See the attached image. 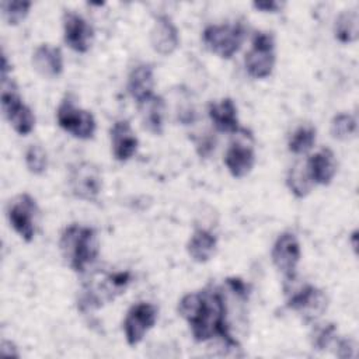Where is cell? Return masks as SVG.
<instances>
[{"instance_id": "obj_1", "label": "cell", "mask_w": 359, "mask_h": 359, "mask_svg": "<svg viewBox=\"0 0 359 359\" xmlns=\"http://www.w3.org/2000/svg\"><path fill=\"white\" fill-rule=\"evenodd\" d=\"M178 313L189 324L196 342H208L213 338L233 339L227 321V302L220 287L184 294L178 302Z\"/></svg>"}, {"instance_id": "obj_2", "label": "cell", "mask_w": 359, "mask_h": 359, "mask_svg": "<svg viewBox=\"0 0 359 359\" xmlns=\"http://www.w3.org/2000/svg\"><path fill=\"white\" fill-rule=\"evenodd\" d=\"M59 248L72 271L86 273L100 255V238L93 227L72 223L63 229Z\"/></svg>"}, {"instance_id": "obj_3", "label": "cell", "mask_w": 359, "mask_h": 359, "mask_svg": "<svg viewBox=\"0 0 359 359\" xmlns=\"http://www.w3.org/2000/svg\"><path fill=\"white\" fill-rule=\"evenodd\" d=\"M130 280L132 275L129 271L93 275L81 289L77 299V309L81 313H91L93 310L102 307L105 303L112 302L116 296L125 293Z\"/></svg>"}, {"instance_id": "obj_4", "label": "cell", "mask_w": 359, "mask_h": 359, "mask_svg": "<svg viewBox=\"0 0 359 359\" xmlns=\"http://www.w3.org/2000/svg\"><path fill=\"white\" fill-rule=\"evenodd\" d=\"M296 278L283 280L286 306L297 313L304 323H316L327 310L328 299L325 293L314 285H294Z\"/></svg>"}, {"instance_id": "obj_5", "label": "cell", "mask_w": 359, "mask_h": 359, "mask_svg": "<svg viewBox=\"0 0 359 359\" xmlns=\"http://www.w3.org/2000/svg\"><path fill=\"white\" fill-rule=\"evenodd\" d=\"M247 29L243 22L210 24L202 31V41L209 52L222 57L231 59L243 46Z\"/></svg>"}, {"instance_id": "obj_6", "label": "cell", "mask_w": 359, "mask_h": 359, "mask_svg": "<svg viewBox=\"0 0 359 359\" xmlns=\"http://www.w3.org/2000/svg\"><path fill=\"white\" fill-rule=\"evenodd\" d=\"M1 111L18 135L27 136L34 130L35 115L32 109L22 102L17 86L10 76L1 77Z\"/></svg>"}, {"instance_id": "obj_7", "label": "cell", "mask_w": 359, "mask_h": 359, "mask_svg": "<svg viewBox=\"0 0 359 359\" xmlns=\"http://www.w3.org/2000/svg\"><path fill=\"white\" fill-rule=\"evenodd\" d=\"M276 63L275 36L268 31H257L251 39V49L245 53L244 66L250 77L262 80L272 74Z\"/></svg>"}, {"instance_id": "obj_8", "label": "cell", "mask_w": 359, "mask_h": 359, "mask_svg": "<svg viewBox=\"0 0 359 359\" xmlns=\"http://www.w3.org/2000/svg\"><path fill=\"white\" fill-rule=\"evenodd\" d=\"M57 125L73 137L80 140H90L97 130V122L94 115L76 105V100L72 94H66L56 109Z\"/></svg>"}, {"instance_id": "obj_9", "label": "cell", "mask_w": 359, "mask_h": 359, "mask_svg": "<svg viewBox=\"0 0 359 359\" xmlns=\"http://www.w3.org/2000/svg\"><path fill=\"white\" fill-rule=\"evenodd\" d=\"M67 182L74 198L95 202L102 189V174L94 163L79 161L70 165Z\"/></svg>"}, {"instance_id": "obj_10", "label": "cell", "mask_w": 359, "mask_h": 359, "mask_svg": "<svg viewBox=\"0 0 359 359\" xmlns=\"http://www.w3.org/2000/svg\"><path fill=\"white\" fill-rule=\"evenodd\" d=\"M234 135H237V137L227 147L223 161L233 178H244L252 171L255 164L252 136L241 128Z\"/></svg>"}, {"instance_id": "obj_11", "label": "cell", "mask_w": 359, "mask_h": 359, "mask_svg": "<svg viewBox=\"0 0 359 359\" xmlns=\"http://www.w3.org/2000/svg\"><path fill=\"white\" fill-rule=\"evenodd\" d=\"M38 213L36 201L27 192L17 195L7 206V217L14 231L25 241L35 237V219Z\"/></svg>"}, {"instance_id": "obj_12", "label": "cell", "mask_w": 359, "mask_h": 359, "mask_svg": "<svg viewBox=\"0 0 359 359\" xmlns=\"http://www.w3.org/2000/svg\"><path fill=\"white\" fill-rule=\"evenodd\" d=\"M271 258L273 266L282 273L283 280L296 278L297 265L302 258V248L296 234L292 231L280 233L272 245Z\"/></svg>"}, {"instance_id": "obj_13", "label": "cell", "mask_w": 359, "mask_h": 359, "mask_svg": "<svg viewBox=\"0 0 359 359\" xmlns=\"http://www.w3.org/2000/svg\"><path fill=\"white\" fill-rule=\"evenodd\" d=\"M157 321V309L151 303L139 302L133 304L123 320V334L129 346H136Z\"/></svg>"}, {"instance_id": "obj_14", "label": "cell", "mask_w": 359, "mask_h": 359, "mask_svg": "<svg viewBox=\"0 0 359 359\" xmlns=\"http://www.w3.org/2000/svg\"><path fill=\"white\" fill-rule=\"evenodd\" d=\"M63 39L72 50L86 53L93 45L94 29L83 15L66 11L63 14Z\"/></svg>"}, {"instance_id": "obj_15", "label": "cell", "mask_w": 359, "mask_h": 359, "mask_svg": "<svg viewBox=\"0 0 359 359\" xmlns=\"http://www.w3.org/2000/svg\"><path fill=\"white\" fill-rule=\"evenodd\" d=\"M150 45L161 56H170L178 49L180 32L170 15L160 14L156 17L150 29Z\"/></svg>"}, {"instance_id": "obj_16", "label": "cell", "mask_w": 359, "mask_h": 359, "mask_svg": "<svg viewBox=\"0 0 359 359\" xmlns=\"http://www.w3.org/2000/svg\"><path fill=\"white\" fill-rule=\"evenodd\" d=\"M111 136V151L116 161L126 163L137 151L139 139L132 129L129 121L118 119L114 122L109 130Z\"/></svg>"}, {"instance_id": "obj_17", "label": "cell", "mask_w": 359, "mask_h": 359, "mask_svg": "<svg viewBox=\"0 0 359 359\" xmlns=\"http://www.w3.org/2000/svg\"><path fill=\"white\" fill-rule=\"evenodd\" d=\"M34 70L43 79H56L63 73L65 59L60 48L50 43H41L32 53Z\"/></svg>"}, {"instance_id": "obj_18", "label": "cell", "mask_w": 359, "mask_h": 359, "mask_svg": "<svg viewBox=\"0 0 359 359\" xmlns=\"http://www.w3.org/2000/svg\"><path fill=\"white\" fill-rule=\"evenodd\" d=\"M208 114L212 121V125L217 132L234 135L236 132L240 130L237 105L231 98L226 97V98H222L220 101L210 102L208 108Z\"/></svg>"}, {"instance_id": "obj_19", "label": "cell", "mask_w": 359, "mask_h": 359, "mask_svg": "<svg viewBox=\"0 0 359 359\" xmlns=\"http://www.w3.org/2000/svg\"><path fill=\"white\" fill-rule=\"evenodd\" d=\"M306 164L313 182L317 185H330L337 174V158L328 147H323L311 154Z\"/></svg>"}, {"instance_id": "obj_20", "label": "cell", "mask_w": 359, "mask_h": 359, "mask_svg": "<svg viewBox=\"0 0 359 359\" xmlns=\"http://www.w3.org/2000/svg\"><path fill=\"white\" fill-rule=\"evenodd\" d=\"M154 69L150 63L136 65L128 76V93L136 104L146 101L154 93Z\"/></svg>"}, {"instance_id": "obj_21", "label": "cell", "mask_w": 359, "mask_h": 359, "mask_svg": "<svg viewBox=\"0 0 359 359\" xmlns=\"http://www.w3.org/2000/svg\"><path fill=\"white\" fill-rule=\"evenodd\" d=\"M143 128L151 135H161L164 130L165 101L163 97L153 94L143 102L137 104Z\"/></svg>"}, {"instance_id": "obj_22", "label": "cell", "mask_w": 359, "mask_h": 359, "mask_svg": "<svg viewBox=\"0 0 359 359\" xmlns=\"http://www.w3.org/2000/svg\"><path fill=\"white\" fill-rule=\"evenodd\" d=\"M217 248L216 236L206 229H196L187 243V252L196 264H206L210 261Z\"/></svg>"}, {"instance_id": "obj_23", "label": "cell", "mask_w": 359, "mask_h": 359, "mask_svg": "<svg viewBox=\"0 0 359 359\" xmlns=\"http://www.w3.org/2000/svg\"><path fill=\"white\" fill-rule=\"evenodd\" d=\"M316 184L313 182L310 172L307 170V164L302 161H296L286 174V187L297 199H304L307 195H310L313 187Z\"/></svg>"}, {"instance_id": "obj_24", "label": "cell", "mask_w": 359, "mask_h": 359, "mask_svg": "<svg viewBox=\"0 0 359 359\" xmlns=\"http://www.w3.org/2000/svg\"><path fill=\"white\" fill-rule=\"evenodd\" d=\"M334 36L341 43H352L359 36V14L355 8L344 10L334 22Z\"/></svg>"}, {"instance_id": "obj_25", "label": "cell", "mask_w": 359, "mask_h": 359, "mask_svg": "<svg viewBox=\"0 0 359 359\" xmlns=\"http://www.w3.org/2000/svg\"><path fill=\"white\" fill-rule=\"evenodd\" d=\"M317 132L316 128L310 123L300 125L287 140V150L296 156L309 153L316 144Z\"/></svg>"}, {"instance_id": "obj_26", "label": "cell", "mask_w": 359, "mask_h": 359, "mask_svg": "<svg viewBox=\"0 0 359 359\" xmlns=\"http://www.w3.org/2000/svg\"><path fill=\"white\" fill-rule=\"evenodd\" d=\"M356 129H358L356 118L351 114L339 112V114L334 115V118L331 119L330 132H331V136L337 140L344 142V140L353 137L356 133Z\"/></svg>"}, {"instance_id": "obj_27", "label": "cell", "mask_w": 359, "mask_h": 359, "mask_svg": "<svg viewBox=\"0 0 359 359\" xmlns=\"http://www.w3.org/2000/svg\"><path fill=\"white\" fill-rule=\"evenodd\" d=\"M0 7L6 24L14 27L25 20V17L29 14L32 3L24 0H4L1 1Z\"/></svg>"}, {"instance_id": "obj_28", "label": "cell", "mask_w": 359, "mask_h": 359, "mask_svg": "<svg viewBox=\"0 0 359 359\" xmlns=\"http://www.w3.org/2000/svg\"><path fill=\"white\" fill-rule=\"evenodd\" d=\"M24 160H25L27 170L34 175L45 174L49 163L46 150L39 144H29L25 150Z\"/></svg>"}, {"instance_id": "obj_29", "label": "cell", "mask_w": 359, "mask_h": 359, "mask_svg": "<svg viewBox=\"0 0 359 359\" xmlns=\"http://www.w3.org/2000/svg\"><path fill=\"white\" fill-rule=\"evenodd\" d=\"M337 339V327L332 323L316 325L311 334V345L313 349L317 351H325L327 348L334 345Z\"/></svg>"}, {"instance_id": "obj_30", "label": "cell", "mask_w": 359, "mask_h": 359, "mask_svg": "<svg viewBox=\"0 0 359 359\" xmlns=\"http://www.w3.org/2000/svg\"><path fill=\"white\" fill-rule=\"evenodd\" d=\"M337 351H335V355L339 356V358H352L353 356V342L348 338H341V339H337V342L334 344Z\"/></svg>"}, {"instance_id": "obj_31", "label": "cell", "mask_w": 359, "mask_h": 359, "mask_svg": "<svg viewBox=\"0 0 359 359\" xmlns=\"http://www.w3.org/2000/svg\"><path fill=\"white\" fill-rule=\"evenodd\" d=\"M196 151L201 157H209L212 151H215V139L210 136H205L196 140Z\"/></svg>"}, {"instance_id": "obj_32", "label": "cell", "mask_w": 359, "mask_h": 359, "mask_svg": "<svg viewBox=\"0 0 359 359\" xmlns=\"http://www.w3.org/2000/svg\"><path fill=\"white\" fill-rule=\"evenodd\" d=\"M252 7L261 13H279L283 7V3L269 0V1H254Z\"/></svg>"}, {"instance_id": "obj_33", "label": "cell", "mask_w": 359, "mask_h": 359, "mask_svg": "<svg viewBox=\"0 0 359 359\" xmlns=\"http://www.w3.org/2000/svg\"><path fill=\"white\" fill-rule=\"evenodd\" d=\"M0 353L3 356H13V358H20V353L17 351V346L14 345V342L3 339L1 341V346H0Z\"/></svg>"}, {"instance_id": "obj_34", "label": "cell", "mask_w": 359, "mask_h": 359, "mask_svg": "<svg viewBox=\"0 0 359 359\" xmlns=\"http://www.w3.org/2000/svg\"><path fill=\"white\" fill-rule=\"evenodd\" d=\"M349 240H351V244H352L353 251L356 252V251H358V230H353V231H352Z\"/></svg>"}]
</instances>
